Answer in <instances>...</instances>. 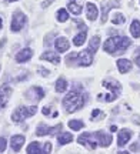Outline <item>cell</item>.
Listing matches in <instances>:
<instances>
[{"mask_svg":"<svg viewBox=\"0 0 140 154\" xmlns=\"http://www.w3.org/2000/svg\"><path fill=\"white\" fill-rule=\"evenodd\" d=\"M63 106L67 113H74L84 106V96L79 91H70L63 100Z\"/></svg>","mask_w":140,"mask_h":154,"instance_id":"2","label":"cell"},{"mask_svg":"<svg viewBox=\"0 0 140 154\" xmlns=\"http://www.w3.org/2000/svg\"><path fill=\"white\" fill-rule=\"evenodd\" d=\"M62 128V124H57L54 127H47L45 124H40L37 127V130H36V134L37 136H46V134H54L57 130H60Z\"/></svg>","mask_w":140,"mask_h":154,"instance_id":"8","label":"cell"},{"mask_svg":"<svg viewBox=\"0 0 140 154\" xmlns=\"http://www.w3.org/2000/svg\"><path fill=\"white\" fill-rule=\"evenodd\" d=\"M117 69L122 74L130 72V69H132V61L127 60V59H119L117 60Z\"/></svg>","mask_w":140,"mask_h":154,"instance_id":"15","label":"cell"},{"mask_svg":"<svg viewBox=\"0 0 140 154\" xmlns=\"http://www.w3.org/2000/svg\"><path fill=\"white\" fill-rule=\"evenodd\" d=\"M42 151H43V153H50V151H51V144L47 141V143L45 144V147H43V150H42Z\"/></svg>","mask_w":140,"mask_h":154,"instance_id":"28","label":"cell"},{"mask_svg":"<svg viewBox=\"0 0 140 154\" xmlns=\"http://www.w3.org/2000/svg\"><path fill=\"white\" fill-rule=\"evenodd\" d=\"M6 150V140L5 138H0V153Z\"/></svg>","mask_w":140,"mask_h":154,"instance_id":"30","label":"cell"},{"mask_svg":"<svg viewBox=\"0 0 140 154\" xmlns=\"http://www.w3.org/2000/svg\"><path fill=\"white\" fill-rule=\"evenodd\" d=\"M27 22V19L26 16L20 13V11H16L14 14H13V19H11V24H10V29L11 32H19V30H22L23 26L26 24Z\"/></svg>","mask_w":140,"mask_h":154,"instance_id":"4","label":"cell"},{"mask_svg":"<svg viewBox=\"0 0 140 154\" xmlns=\"http://www.w3.org/2000/svg\"><path fill=\"white\" fill-rule=\"evenodd\" d=\"M26 151H27L29 154H33V153H36V154H42V153H43V151H42V149H40V146H39V143H37V141H33L32 144H29L27 149H26Z\"/></svg>","mask_w":140,"mask_h":154,"instance_id":"21","label":"cell"},{"mask_svg":"<svg viewBox=\"0 0 140 154\" xmlns=\"http://www.w3.org/2000/svg\"><path fill=\"white\" fill-rule=\"evenodd\" d=\"M86 42V30H83L82 33H79V34H76L74 36V38H73V44L74 46H82V44Z\"/></svg>","mask_w":140,"mask_h":154,"instance_id":"22","label":"cell"},{"mask_svg":"<svg viewBox=\"0 0 140 154\" xmlns=\"http://www.w3.org/2000/svg\"><path fill=\"white\" fill-rule=\"evenodd\" d=\"M54 46H56V49L59 50V53H64V51H67L69 50V40L66 37H59L56 38V42H54Z\"/></svg>","mask_w":140,"mask_h":154,"instance_id":"12","label":"cell"},{"mask_svg":"<svg viewBox=\"0 0 140 154\" xmlns=\"http://www.w3.org/2000/svg\"><path fill=\"white\" fill-rule=\"evenodd\" d=\"M135 61H136V64L140 67V49L135 53Z\"/></svg>","mask_w":140,"mask_h":154,"instance_id":"29","label":"cell"},{"mask_svg":"<svg viewBox=\"0 0 140 154\" xmlns=\"http://www.w3.org/2000/svg\"><path fill=\"white\" fill-rule=\"evenodd\" d=\"M86 10H87V19L90 22H95L97 16H99V10H97V6L93 3H87L86 6Z\"/></svg>","mask_w":140,"mask_h":154,"instance_id":"13","label":"cell"},{"mask_svg":"<svg viewBox=\"0 0 140 154\" xmlns=\"http://www.w3.org/2000/svg\"><path fill=\"white\" fill-rule=\"evenodd\" d=\"M39 72L42 73V76H47V74H49V70H46V69H43V67H39Z\"/></svg>","mask_w":140,"mask_h":154,"instance_id":"32","label":"cell"},{"mask_svg":"<svg viewBox=\"0 0 140 154\" xmlns=\"http://www.w3.org/2000/svg\"><path fill=\"white\" fill-rule=\"evenodd\" d=\"M130 44H132V42L127 37L114 36V37L107 38L104 42L103 49H104V51L110 53V54H113V53H123V51H126V49L129 47Z\"/></svg>","mask_w":140,"mask_h":154,"instance_id":"1","label":"cell"},{"mask_svg":"<svg viewBox=\"0 0 140 154\" xmlns=\"http://www.w3.org/2000/svg\"><path fill=\"white\" fill-rule=\"evenodd\" d=\"M97 116H103V113H101L100 110H93V111H92V120H93V119H96Z\"/></svg>","mask_w":140,"mask_h":154,"instance_id":"31","label":"cell"},{"mask_svg":"<svg viewBox=\"0 0 140 154\" xmlns=\"http://www.w3.org/2000/svg\"><path fill=\"white\" fill-rule=\"evenodd\" d=\"M69 19V13L66 10H64V9H60V10L57 11V20H59V22H66V20H67Z\"/></svg>","mask_w":140,"mask_h":154,"instance_id":"27","label":"cell"},{"mask_svg":"<svg viewBox=\"0 0 140 154\" xmlns=\"http://www.w3.org/2000/svg\"><path fill=\"white\" fill-rule=\"evenodd\" d=\"M10 144H11V150L13 151H20L22 146L24 144V137L23 136H13Z\"/></svg>","mask_w":140,"mask_h":154,"instance_id":"16","label":"cell"},{"mask_svg":"<svg viewBox=\"0 0 140 154\" xmlns=\"http://www.w3.org/2000/svg\"><path fill=\"white\" fill-rule=\"evenodd\" d=\"M116 130H117V127H116V126H112V127H110V131H112V133H116Z\"/></svg>","mask_w":140,"mask_h":154,"instance_id":"35","label":"cell"},{"mask_svg":"<svg viewBox=\"0 0 140 154\" xmlns=\"http://www.w3.org/2000/svg\"><path fill=\"white\" fill-rule=\"evenodd\" d=\"M99 44H100V37L99 36H95V37L90 40V44H89V50L95 54L96 51H97V49H99Z\"/></svg>","mask_w":140,"mask_h":154,"instance_id":"23","label":"cell"},{"mask_svg":"<svg viewBox=\"0 0 140 154\" xmlns=\"http://www.w3.org/2000/svg\"><path fill=\"white\" fill-rule=\"evenodd\" d=\"M49 113H50V107H47V106H46L45 109H43V114H45V116H47V114H49Z\"/></svg>","mask_w":140,"mask_h":154,"instance_id":"33","label":"cell"},{"mask_svg":"<svg viewBox=\"0 0 140 154\" xmlns=\"http://www.w3.org/2000/svg\"><path fill=\"white\" fill-rule=\"evenodd\" d=\"M82 0H70V3H69V9L72 11L73 14H80L82 13Z\"/></svg>","mask_w":140,"mask_h":154,"instance_id":"17","label":"cell"},{"mask_svg":"<svg viewBox=\"0 0 140 154\" xmlns=\"http://www.w3.org/2000/svg\"><path fill=\"white\" fill-rule=\"evenodd\" d=\"M130 137H132V131H129V130H120V131H119V137H117L119 147L126 146L127 141L130 140Z\"/></svg>","mask_w":140,"mask_h":154,"instance_id":"11","label":"cell"},{"mask_svg":"<svg viewBox=\"0 0 140 154\" xmlns=\"http://www.w3.org/2000/svg\"><path fill=\"white\" fill-rule=\"evenodd\" d=\"M2 24H3V20H2V19H0V27H2Z\"/></svg>","mask_w":140,"mask_h":154,"instance_id":"36","label":"cell"},{"mask_svg":"<svg viewBox=\"0 0 140 154\" xmlns=\"http://www.w3.org/2000/svg\"><path fill=\"white\" fill-rule=\"evenodd\" d=\"M42 60H47L53 64H57V63H60V56L56 51H46L42 54Z\"/></svg>","mask_w":140,"mask_h":154,"instance_id":"14","label":"cell"},{"mask_svg":"<svg viewBox=\"0 0 140 154\" xmlns=\"http://www.w3.org/2000/svg\"><path fill=\"white\" fill-rule=\"evenodd\" d=\"M67 82L64 80V79H59L56 83V91L57 93H64L66 90H67Z\"/></svg>","mask_w":140,"mask_h":154,"instance_id":"24","label":"cell"},{"mask_svg":"<svg viewBox=\"0 0 140 154\" xmlns=\"http://www.w3.org/2000/svg\"><path fill=\"white\" fill-rule=\"evenodd\" d=\"M72 140H73V136L70 134V133H62V134L57 137V141H59L60 146H64V144L70 143Z\"/></svg>","mask_w":140,"mask_h":154,"instance_id":"20","label":"cell"},{"mask_svg":"<svg viewBox=\"0 0 140 154\" xmlns=\"http://www.w3.org/2000/svg\"><path fill=\"white\" fill-rule=\"evenodd\" d=\"M77 61L80 66H90V64L93 63V53H92L89 49L83 50L82 53L77 54Z\"/></svg>","mask_w":140,"mask_h":154,"instance_id":"7","label":"cell"},{"mask_svg":"<svg viewBox=\"0 0 140 154\" xmlns=\"http://www.w3.org/2000/svg\"><path fill=\"white\" fill-rule=\"evenodd\" d=\"M9 2H16V0H9Z\"/></svg>","mask_w":140,"mask_h":154,"instance_id":"37","label":"cell"},{"mask_svg":"<svg viewBox=\"0 0 140 154\" xmlns=\"http://www.w3.org/2000/svg\"><path fill=\"white\" fill-rule=\"evenodd\" d=\"M103 87H106L110 90V94H107L106 97V101H113V100H116L119 97V94H120V84L117 83H112V82H104L103 83Z\"/></svg>","mask_w":140,"mask_h":154,"instance_id":"5","label":"cell"},{"mask_svg":"<svg viewBox=\"0 0 140 154\" xmlns=\"http://www.w3.org/2000/svg\"><path fill=\"white\" fill-rule=\"evenodd\" d=\"M124 20H126V17H124L122 13H114L112 17L113 24H122V23H124Z\"/></svg>","mask_w":140,"mask_h":154,"instance_id":"26","label":"cell"},{"mask_svg":"<svg viewBox=\"0 0 140 154\" xmlns=\"http://www.w3.org/2000/svg\"><path fill=\"white\" fill-rule=\"evenodd\" d=\"M50 3H53V0H47V2H45V3H43V7H47Z\"/></svg>","mask_w":140,"mask_h":154,"instance_id":"34","label":"cell"},{"mask_svg":"<svg viewBox=\"0 0 140 154\" xmlns=\"http://www.w3.org/2000/svg\"><path fill=\"white\" fill-rule=\"evenodd\" d=\"M33 56L32 49H23L16 54V61L17 63H24V61L30 60V57Z\"/></svg>","mask_w":140,"mask_h":154,"instance_id":"10","label":"cell"},{"mask_svg":"<svg viewBox=\"0 0 140 154\" xmlns=\"http://www.w3.org/2000/svg\"><path fill=\"white\" fill-rule=\"evenodd\" d=\"M36 111H37V107H36V106L19 107V109L11 114V120L14 121V123H20V121L24 120V119H29V117H32L33 114H36Z\"/></svg>","mask_w":140,"mask_h":154,"instance_id":"3","label":"cell"},{"mask_svg":"<svg viewBox=\"0 0 140 154\" xmlns=\"http://www.w3.org/2000/svg\"><path fill=\"white\" fill-rule=\"evenodd\" d=\"M95 137H96V140L99 141V144H100L101 147H109L110 143L113 141L112 136H109V134H106V133H103V131H97L95 134Z\"/></svg>","mask_w":140,"mask_h":154,"instance_id":"9","label":"cell"},{"mask_svg":"<svg viewBox=\"0 0 140 154\" xmlns=\"http://www.w3.org/2000/svg\"><path fill=\"white\" fill-rule=\"evenodd\" d=\"M96 141H97L96 137L93 134H90V133H84V134H82V136L79 137V143L89 150H95L96 147H97V143H96Z\"/></svg>","mask_w":140,"mask_h":154,"instance_id":"6","label":"cell"},{"mask_svg":"<svg viewBox=\"0 0 140 154\" xmlns=\"http://www.w3.org/2000/svg\"><path fill=\"white\" fill-rule=\"evenodd\" d=\"M130 33L132 36L136 38L140 37V22L139 20H133L132 22V26H130Z\"/></svg>","mask_w":140,"mask_h":154,"instance_id":"19","label":"cell"},{"mask_svg":"<svg viewBox=\"0 0 140 154\" xmlns=\"http://www.w3.org/2000/svg\"><path fill=\"white\" fill-rule=\"evenodd\" d=\"M10 94H11V88L10 87L3 88V91H2V94H0V109L6 106L7 100H9V97H10Z\"/></svg>","mask_w":140,"mask_h":154,"instance_id":"18","label":"cell"},{"mask_svg":"<svg viewBox=\"0 0 140 154\" xmlns=\"http://www.w3.org/2000/svg\"><path fill=\"white\" fill-rule=\"evenodd\" d=\"M83 126H84V124H83V121H82V120H70V121H69V127H70L72 130H76V131H77V130H80Z\"/></svg>","mask_w":140,"mask_h":154,"instance_id":"25","label":"cell"}]
</instances>
